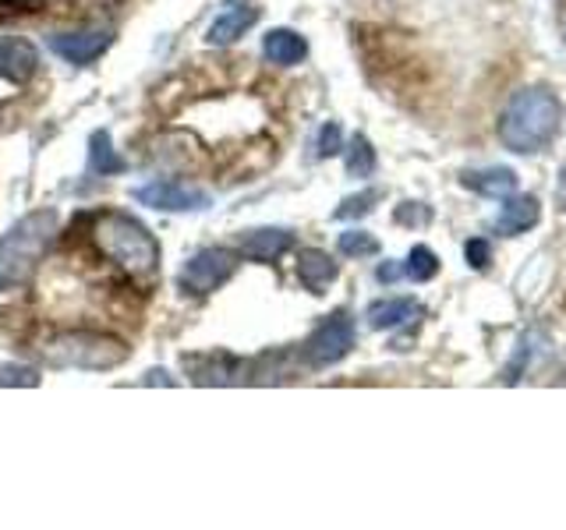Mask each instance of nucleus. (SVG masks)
Instances as JSON below:
<instances>
[{
  "label": "nucleus",
  "instance_id": "nucleus-1",
  "mask_svg": "<svg viewBox=\"0 0 566 530\" xmlns=\"http://www.w3.org/2000/svg\"><path fill=\"white\" fill-rule=\"evenodd\" d=\"M559 124H563V103L553 88L545 85L521 88L500 117V141L510 152L531 156L553 146Z\"/></svg>",
  "mask_w": 566,
  "mask_h": 530
},
{
  "label": "nucleus",
  "instance_id": "nucleus-2",
  "mask_svg": "<svg viewBox=\"0 0 566 530\" xmlns=\"http://www.w3.org/2000/svg\"><path fill=\"white\" fill-rule=\"evenodd\" d=\"M93 244L132 279H153L159 269V244L128 212H103L93 223Z\"/></svg>",
  "mask_w": 566,
  "mask_h": 530
},
{
  "label": "nucleus",
  "instance_id": "nucleus-3",
  "mask_svg": "<svg viewBox=\"0 0 566 530\" xmlns=\"http://www.w3.org/2000/svg\"><path fill=\"white\" fill-rule=\"evenodd\" d=\"M53 230H57V212L35 209L0 237V290H18L35 276Z\"/></svg>",
  "mask_w": 566,
  "mask_h": 530
},
{
  "label": "nucleus",
  "instance_id": "nucleus-4",
  "mask_svg": "<svg viewBox=\"0 0 566 530\" xmlns=\"http://www.w3.org/2000/svg\"><path fill=\"white\" fill-rule=\"evenodd\" d=\"M43 358L53 368L111 371L128 361V347L99 332H57L43 343Z\"/></svg>",
  "mask_w": 566,
  "mask_h": 530
},
{
  "label": "nucleus",
  "instance_id": "nucleus-5",
  "mask_svg": "<svg viewBox=\"0 0 566 530\" xmlns=\"http://www.w3.org/2000/svg\"><path fill=\"white\" fill-rule=\"evenodd\" d=\"M350 347H354V322H350V315L336 311V315H329L326 322L308 336V343H305V364H312V368H329L336 361H344L347 353H350Z\"/></svg>",
  "mask_w": 566,
  "mask_h": 530
},
{
  "label": "nucleus",
  "instance_id": "nucleus-6",
  "mask_svg": "<svg viewBox=\"0 0 566 530\" xmlns=\"http://www.w3.org/2000/svg\"><path fill=\"white\" fill-rule=\"evenodd\" d=\"M234 269H238L234 252H227V247H206V252H199L181 269V287L191 294H212L234 276Z\"/></svg>",
  "mask_w": 566,
  "mask_h": 530
},
{
  "label": "nucleus",
  "instance_id": "nucleus-7",
  "mask_svg": "<svg viewBox=\"0 0 566 530\" xmlns=\"http://www.w3.org/2000/svg\"><path fill=\"white\" fill-rule=\"evenodd\" d=\"M135 199L149 209H159V212H199L209 205L206 191L188 188V184H174V181H153L146 188H138Z\"/></svg>",
  "mask_w": 566,
  "mask_h": 530
},
{
  "label": "nucleus",
  "instance_id": "nucleus-8",
  "mask_svg": "<svg viewBox=\"0 0 566 530\" xmlns=\"http://www.w3.org/2000/svg\"><path fill=\"white\" fill-rule=\"evenodd\" d=\"M114 43V32L111 29H78V32H57L50 35V50L64 57L67 64H93L99 53Z\"/></svg>",
  "mask_w": 566,
  "mask_h": 530
},
{
  "label": "nucleus",
  "instance_id": "nucleus-9",
  "mask_svg": "<svg viewBox=\"0 0 566 530\" xmlns=\"http://www.w3.org/2000/svg\"><path fill=\"white\" fill-rule=\"evenodd\" d=\"M35 71H40V53L29 40H14V35H0V78L11 85H25Z\"/></svg>",
  "mask_w": 566,
  "mask_h": 530
},
{
  "label": "nucleus",
  "instance_id": "nucleus-10",
  "mask_svg": "<svg viewBox=\"0 0 566 530\" xmlns=\"http://www.w3.org/2000/svg\"><path fill=\"white\" fill-rule=\"evenodd\" d=\"M535 223H538V199L517 194V191L506 194L500 216H495V230H500L503 237H517V234H527Z\"/></svg>",
  "mask_w": 566,
  "mask_h": 530
},
{
  "label": "nucleus",
  "instance_id": "nucleus-11",
  "mask_svg": "<svg viewBox=\"0 0 566 530\" xmlns=\"http://www.w3.org/2000/svg\"><path fill=\"white\" fill-rule=\"evenodd\" d=\"M291 247H294V234L280 226H262V230H252L248 237H241V252L255 262H276L283 252H291Z\"/></svg>",
  "mask_w": 566,
  "mask_h": 530
},
{
  "label": "nucleus",
  "instance_id": "nucleus-12",
  "mask_svg": "<svg viewBox=\"0 0 566 530\" xmlns=\"http://www.w3.org/2000/svg\"><path fill=\"white\" fill-rule=\"evenodd\" d=\"M424 308L418 305L415 297H389V300H376V305L368 308V326L371 329H400L407 322H415L421 318Z\"/></svg>",
  "mask_w": 566,
  "mask_h": 530
},
{
  "label": "nucleus",
  "instance_id": "nucleus-13",
  "mask_svg": "<svg viewBox=\"0 0 566 530\" xmlns=\"http://www.w3.org/2000/svg\"><path fill=\"white\" fill-rule=\"evenodd\" d=\"M185 368L191 371V379L199 385H227V382L244 379V364L227 358V353H217V358H191L185 361Z\"/></svg>",
  "mask_w": 566,
  "mask_h": 530
},
{
  "label": "nucleus",
  "instance_id": "nucleus-14",
  "mask_svg": "<svg viewBox=\"0 0 566 530\" xmlns=\"http://www.w3.org/2000/svg\"><path fill=\"white\" fill-rule=\"evenodd\" d=\"M460 184L485 194V199H506V194L517 191V173L506 167H489V170H464L460 173Z\"/></svg>",
  "mask_w": 566,
  "mask_h": 530
},
{
  "label": "nucleus",
  "instance_id": "nucleus-15",
  "mask_svg": "<svg viewBox=\"0 0 566 530\" xmlns=\"http://www.w3.org/2000/svg\"><path fill=\"white\" fill-rule=\"evenodd\" d=\"M259 22V11L255 8H248V4H234L230 11H223L217 22L209 25V43L212 46H230V43H238L241 35L252 29Z\"/></svg>",
  "mask_w": 566,
  "mask_h": 530
},
{
  "label": "nucleus",
  "instance_id": "nucleus-16",
  "mask_svg": "<svg viewBox=\"0 0 566 530\" xmlns=\"http://www.w3.org/2000/svg\"><path fill=\"white\" fill-rule=\"evenodd\" d=\"M336 262L326 255V252H315V247H308V252L297 255V279L301 287L312 290V294H326V287L336 279Z\"/></svg>",
  "mask_w": 566,
  "mask_h": 530
},
{
  "label": "nucleus",
  "instance_id": "nucleus-17",
  "mask_svg": "<svg viewBox=\"0 0 566 530\" xmlns=\"http://www.w3.org/2000/svg\"><path fill=\"white\" fill-rule=\"evenodd\" d=\"M262 53H265V61H270V64L291 67V64H301V61H305L308 43L301 40L297 32H291V29H273V32H265Z\"/></svg>",
  "mask_w": 566,
  "mask_h": 530
},
{
  "label": "nucleus",
  "instance_id": "nucleus-18",
  "mask_svg": "<svg viewBox=\"0 0 566 530\" xmlns=\"http://www.w3.org/2000/svg\"><path fill=\"white\" fill-rule=\"evenodd\" d=\"M88 167H93V173H103V177L128 170V163H124V159L114 152L111 135H106V131H96L93 138H88Z\"/></svg>",
  "mask_w": 566,
  "mask_h": 530
},
{
  "label": "nucleus",
  "instance_id": "nucleus-19",
  "mask_svg": "<svg viewBox=\"0 0 566 530\" xmlns=\"http://www.w3.org/2000/svg\"><path fill=\"white\" fill-rule=\"evenodd\" d=\"M371 170H376V149H371V141L365 135H354L350 149H347V173L371 177Z\"/></svg>",
  "mask_w": 566,
  "mask_h": 530
},
{
  "label": "nucleus",
  "instance_id": "nucleus-20",
  "mask_svg": "<svg viewBox=\"0 0 566 530\" xmlns=\"http://www.w3.org/2000/svg\"><path fill=\"white\" fill-rule=\"evenodd\" d=\"M403 273L411 276L415 283H429L439 273V255L432 252V247L418 244V247H411V255H407Z\"/></svg>",
  "mask_w": 566,
  "mask_h": 530
},
{
  "label": "nucleus",
  "instance_id": "nucleus-21",
  "mask_svg": "<svg viewBox=\"0 0 566 530\" xmlns=\"http://www.w3.org/2000/svg\"><path fill=\"white\" fill-rule=\"evenodd\" d=\"M336 244H340V255H347V258H368V255L379 252V241L371 234H365V230H347Z\"/></svg>",
  "mask_w": 566,
  "mask_h": 530
},
{
  "label": "nucleus",
  "instance_id": "nucleus-22",
  "mask_svg": "<svg viewBox=\"0 0 566 530\" xmlns=\"http://www.w3.org/2000/svg\"><path fill=\"white\" fill-rule=\"evenodd\" d=\"M382 199V191H361V194H350V199L340 202V209L333 212V220H354V216H365V212H371V205H376Z\"/></svg>",
  "mask_w": 566,
  "mask_h": 530
},
{
  "label": "nucleus",
  "instance_id": "nucleus-23",
  "mask_svg": "<svg viewBox=\"0 0 566 530\" xmlns=\"http://www.w3.org/2000/svg\"><path fill=\"white\" fill-rule=\"evenodd\" d=\"M344 149V135H340V124H323L318 128V141H315V156L318 159H329Z\"/></svg>",
  "mask_w": 566,
  "mask_h": 530
},
{
  "label": "nucleus",
  "instance_id": "nucleus-24",
  "mask_svg": "<svg viewBox=\"0 0 566 530\" xmlns=\"http://www.w3.org/2000/svg\"><path fill=\"white\" fill-rule=\"evenodd\" d=\"M394 220L403 223V226H421V223H429L432 220V209L429 205H418V202H407L394 212Z\"/></svg>",
  "mask_w": 566,
  "mask_h": 530
},
{
  "label": "nucleus",
  "instance_id": "nucleus-25",
  "mask_svg": "<svg viewBox=\"0 0 566 530\" xmlns=\"http://www.w3.org/2000/svg\"><path fill=\"white\" fill-rule=\"evenodd\" d=\"M40 375L32 368H18V364H4L0 368V385H35Z\"/></svg>",
  "mask_w": 566,
  "mask_h": 530
},
{
  "label": "nucleus",
  "instance_id": "nucleus-26",
  "mask_svg": "<svg viewBox=\"0 0 566 530\" xmlns=\"http://www.w3.org/2000/svg\"><path fill=\"white\" fill-rule=\"evenodd\" d=\"M464 255H468V265H471V269H489L492 247H489V241H482V237H474V241H468V247H464Z\"/></svg>",
  "mask_w": 566,
  "mask_h": 530
},
{
  "label": "nucleus",
  "instance_id": "nucleus-27",
  "mask_svg": "<svg viewBox=\"0 0 566 530\" xmlns=\"http://www.w3.org/2000/svg\"><path fill=\"white\" fill-rule=\"evenodd\" d=\"M400 273H403V269H400V265H394V262H386V265H379V273H376V276H379V283H394V279H397Z\"/></svg>",
  "mask_w": 566,
  "mask_h": 530
}]
</instances>
